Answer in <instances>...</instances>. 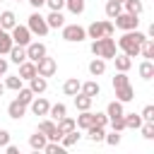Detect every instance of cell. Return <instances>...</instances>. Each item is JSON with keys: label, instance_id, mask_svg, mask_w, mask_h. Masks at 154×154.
<instances>
[{"label": "cell", "instance_id": "23", "mask_svg": "<svg viewBox=\"0 0 154 154\" xmlns=\"http://www.w3.org/2000/svg\"><path fill=\"white\" fill-rule=\"evenodd\" d=\"M123 120H125V130H140V125L144 123L140 113H123Z\"/></svg>", "mask_w": 154, "mask_h": 154}, {"label": "cell", "instance_id": "5", "mask_svg": "<svg viewBox=\"0 0 154 154\" xmlns=\"http://www.w3.org/2000/svg\"><path fill=\"white\" fill-rule=\"evenodd\" d=\"M111 22H113V26H118L120 31H132V29H137V26H140L137 14H130V12H120V14H118V17H113Z\"/></svg>", "mask_w": 154, "mask_h": 154}, {"label": "cell", "instance_id": "37", "mask_svg": "<svg viewBox=\"0 0 154 154\" xmlns=\"http://www.w3.org/2000/svg\"><path fill=\"white\" fill-rule=\"evenodd\" d=\"M22 82H24V79H22L19 75H5V82H2V84H5V89L17 91V89H22Z\"/></svg>", "mask_w": 154, "mask_h": 154}, {"label": "cell", "instance_id": "35", "mask_svg": "<svg viewBox=\"0 0 154 154\" xmlns=\"http://www.w3.org/2000/svg\"><path fill=\"white\" fill-rule=\"evenodd\" d=\"M65 7L70 10V14H82L84 12V7H87V0H65Z\"/></svg>", "mask_w": 154, "mask_h": 154}, {"label": "cell", "instance_id": "53", "mask_svg": "<svg viewBox=\"0 0 154 154\" xmlns=\"http://www.w3.org/2000/svg\"><path fill=\"white\" fill-rule=\"evenodd\" d=\"M0 2H2V0H0Z\"/></svg>", "mask_w": 154, "mask_h": 154}, {"label": "cell", "instance_id": "24", "mask_svg": "<svg viewBox=\"0 0 154 154\" xmlns=\"http://www.w3.org/2000/svg\"><path fill=\"white\" fill-rule=\"evenodd\" d=\"M14 24H17V14H14L12 10H5V12H0V26H2L5 31H10Z\"/></svg>", "mask_w": 154, "mask_h": 154}, {"label": "cell", "instance_id": "48", "mask_svg": "<svg viewBox=\"0 0 154 154\" xmlns=\"http://www.w3.org/2000/svg\"><path fill=\"white\" fill-rule=\"evenodd\" d=\"M26 2H29V5L34 7V10H41V7L46 5V0H26Z\"/></svg>", "mask_w": 154, "mask_h": 154}, {"label": "cell", "instance_id": "21", "mask_svg": "<svg viewBox=\"0 0 154 154\" xmlns=\"http://www.w3.org/2000/svg\"><path fill=\"white\" fill-rule=\"evenodd\" d=\"M72 99H75V108H77V111H89V108H91V101H94L91 96H87V94H82V91H77Z\"/></svg>", "mask_w": 154, "mask_h": 154}, {"label": "cell", "instance_id": "50", "mask_svg": "<svg viewBox=\"0 0 154 154\" xmlns=\"http://www.w3.org/2000/svg\"><path fill=\"white\" fill-rule=\"evenodd\" d=\"M2 94H5V84L0 82V96H2Z\"/></svg>", "mask_w": 154, "mask_h": 154}, {"label": "cell", "instance_id": "30", "mask_svg": "<svg viewBox=\"0 0 154 154\" xmlns=\"http://www.w3.org/2000/svg\"><path fill=\"white\" fill-rule=\"evenodd\" d=\"M140 55H142V58H147V60H152V58H154V38H149V36H147V38L142 41V46H140Z\"/></svg>", "mask_w": 154, "mask_h": 154}, {"label": "cell", "instance_id": "22", "mask_svg": "<svg viewBox=\"0 0 154 154\" xmlns=\"http://www.w3.org/2000/svg\"><path fill=\"white\" fill-rule=\"evenodd\" d=\"M75 123H77V130H87L89 125H94V113L91 111H79Z\"/></svg>", "mask_w": 154, "mask_h": 154}, {"label": "cell", "instance_id": "26", "mask_svg": "<svg viewBox=\"0 0 154 154\" xmlns=\"http://www.w3.org/2000/svg\"><path fill=\"white\" fill-rule=\"evenodd\" d=\"M46 24H48V29H60V26L65 24V17H63V12H55V10H51V14L46 17Z\"/></svg>", "mask_w": 154, "mask_h": 154}, {"label": "cell", "instance_id": "28", "mask_svg": "<svg viewBox=\"0 0 154 154\" xmlns=\"http://www.w3.org/2000/svg\"><path fill=\"white\" fill-rule=\"evenodd\" d=\"M79 84H82V82H79L77 77L65 79V82H63V94H65V96H75V94L79 91Z\"/></svg>", "mask_w": 154, "mask_h": 154}, {"label": "cell", "instance_id": "17", "mask_svg": "<svg viewBox=\"0 0 154 154\" xmlns=\"http://www.w3.org/2000/svg\"><path fill=\"white\" fill-rule=\"evenodd\" d=\"M46 142H48V137L41 132V130H36L31 137H29V147L34 149V152H43V147H46Z\"/></svg>", "mask_w": 154, "mask_h": 154}, {"label": "cell", "instance_id": "31", "mask_svg": "<svg viewBox=\"0 0 154 154\" xmlns=\"http://www.w3.org/2000/svg\"><path fill=\"white\" fill-rule=\"evenodd\" d=\"M137 72H140L142 79H152V77H154V63L144 58V60L140 63V70H137Z\"/></svg>", "mask_w": 154, "mask_h": 154}, {"label": "cell", "instance_id": "18", "mask_svg": "<svg viewBox=\"0 0 154 154\" xmlns=\"http://www.w3.org/2000/svg\"><path fill=\"white\" fill-rule=\"evenodd\" d=\"M7 55H10V60H12L14 65H19V63H24V60H26V48H24V46H19V43H14V46L10 48V53H7Z\"/></svg>", "mask_w": 154, "mask_h": 154}, {"label": "cell", "instance_id": "46", "mask_svg": "<svg viewBox=\"0 0 154 154\" xmlns=\"http://www.w3.org/2000/svg\"><path fill=\"white\" fill-rule=\"evenodd\" d=\"M46 5H48L51 10H55V12H63V7H65V0H46Z\"/></svg>", "mask_w": 154, "mask_h": 154}, {"label": "cell", "instance_id": "9", "mask_svg": "<svg viewBox=\"0 0 154 154\" xmlns=\"http://www.w3.org/2000/svg\"><path fill=\"white\" fill-rule=\"evenodd\" d=\"M38 130H41L51 142H60V137H63V135L58 132V128H55V120H53V118H43V120L38 123Z\"/></svg>", "mask_w": 154, "mask_h": 154}, {"label": "cell", "instance_id": "4", "mask_svg": "<svg viewBox=\"0 0 154 154\" xmlns=\"http://www.w3.org/2000/svg\"><path fill=\"white\" fill-rule=\"evenodd\" d=\"M60 29H63V38L67 43H79V41L87 38V29L79 26V24H63Z\"/></svg>", "mask_w": 154, "mask_h": 154}, {"label": "cell", "instance_id": "32", "mask_svg": "<svg viewBox=\"0 0 154 154\" xmlns=\"http://www.w3.org/2000/svg\"><path fill=\"white\" fill-rule=\"evenodd\" d=\"M125 113V108H123V103L116 99V101H111L108 106H106V116H108V120L111 118H118V116H123Z\"/></svg>", "mask_w": 154, "mask_h": 154}, {"label": "cell", "instance_id": "42", "mask_svg": "<svg viewBox=\"0 0 154 154\" xmlns=\"http://www.w3.org/2000/svg\"><path fill=\"white\" fill-rule=\"evenodd\" d=\"M123 84H130V77H128V72H118V75L113 77V89H116V87H123Z\"/></svg>", "mask_w": 154, "mask_h": 154}, {"label": "cell", "instance_id": "13", "mask_svg": "<svg viewBox=\"0 0 154 154\" xmlns=\"http://www.w3.org/2000/svg\"><path fill=\"white\" fill-rule=\"evenodd\" d=\"M29 89H31L34 94H43V91L48 89V77H41V75H34V77L29 79Z\"/></svg>", "mask_w": 154, "mask_h": 154}, {"label": "cell", "instance_id": "41", "mask_svg": "<svg viewBox=\"0 0 154 154\" xmlns=\"http://www.w3.org/2000/svg\"><path fill=\"white\" fill-rule=\"evenodd\" d=\"M103 142H106V144H111V147H118V144H120V132H118V130H113V132L103 135Z\"/></svg>", "mask_w": 154, "mask_h": 154}, {"label": "cell", "instance_id": "45", "mask_svg": "<svg viewBox=\"0 0 154 154\" xmlns=\"http://www.w3.org/2000/svg\"><path fill=\"white\" fill-rule=\"evenodd\" d=\"M94 125H99V128H106V125H108V116L96 111V113H94Z\"/></svg>", "mask_w": 154, "mask_h": 154}, {"label": "cell", "instance_id": "38", "mask_svg": "<svg viewBox=\"0 0 154 154\" xmlns=\"http://www.w3.org/2000/svg\"><path fill=\"white\" fill-rule=\"evenodd\" d=\"M34 96H36V94H34V91H31L29 87H22V89H17V101H22L24 106H29Z\"/></svg>", "mask_w": 154, "mask_h": 154}, {"label": "cell", "instance_id": "47", "mask_svg": "<svg viewBox=\"0 0 154 154\" xmlns=\"http://www.w3.org/2000/svg\"><path fill=\"white\" fill-rule=\"evenodd\" d=\"M7 142H10V132H7V130H2V128H0V147H5V144H7Z\"/></svg>", "mask_w": 154, "mask_h": 154}, {"label": "cell", "instance_id": "12", "mask_svg": "<svg viewBox=\"0 0 154 154\" xmlns=\"http://www.w3.org/2000/svg\"><path fill=\"white\" fill-rule=\"evenodd\" d=\"M7 116H10L12 120H19V118H24V116H26V106H24L22 101H17V99H14V101H10V103H7Z\"/></svg>", "mask_w": 154, "mask_h": 154}, {"label": "cell", "instance_id": "34", "mask_svg": "<svg viewBox=\"0 0 154 154\" xmlns=\"http://www.w3.org/2000/svg\"><path fill=\"white\" fill-rule=\"evenodd\" d=\"M12 46H14V41H12V36H10V34H7L5 29H2V31H0V55H7Z\"/></svg>", "mask_w": 154, "mask_h": 154}, {"label": "cell", "instance_id": "7", "mask_svg": "<svg viewBox=\"0 0 154 154\" xmlns=\"http://www.w3.org/2000/svg\"><path fill=\"white\" fill-rule=\"evenodd\" d=\"M55 72H58V63H55L53 58L43 55L41 60H36V75H41V77H53Z\"/></svg>", "mask_w": 154, "mask_h": 154}, {"label": "cell", "instance_id": "39", "mask_svg": "<svg viewBox=\"0 0 154 154\" xmlns=\"http://www.w3.org/2000/svg\"><path fill=\"white\" fill-rule=\"evenodd\" d=\"M67 113V108H65V103H53L51 108H48V116L53 118V120H58V118H63Z\"/></svg>", "mask_w": 154, "mask_h": 154}, {"label": "cell", "instance_id": "11", "mask_svg": "<svg viewBox=\"0 0 154 154\" xmlns=\"http://www.w3.org/2000/svg\"><path fill=\"white\" fill-rule=\"evenodd\" d=\"M26 108H31V113H34V116H48L51 103H48V99H43V96H38V94H36Z\"/></svg>", "mask_w": 154, "mask_h": 154}, {"label": "cell", "instance_id": "6", "mask_svg": "<svg viewBox=\"0 0 154 154\" xmlns=\"http://www.w3.org/2000/svg\"><path fill=\"white\" fill-rule=\"evenodd\" d=\"M26 26H29V31H31V34H36V36H46V34L51 31V29H48V24H46V17H43L41 12H31V14H29Z\"/></svg>", "mask_w": 154, "mask_h": 154}, {"label": "cell", "instance_id": "14", "mask_svg": "<svg viewBox=\"0 0 154 154\" xmlns=\"http://www.w3.org/2000/svg\"><path fill=\"white\" fill-rule=\"evenodd\" d=\"M116 99H118L120 103H128V101H132V99H135V89H132V84L116 87Z\"/></svg>", "mask_w": 154, "mask_h": 154}, {"label": "cell", "instance_id": "19", "mask_svg": "<svg viewBox=\"0 0 154 154\" xmlns=\"http://www.w3.org/2000/svg\"><path fill=\"white\" fill-rule=\"evenodd\" d=\"M113 63H116V70H118V72H128V70L132 67V58L125 55V53H120V55L116 53V55H113Z\"/></svg>", "mask_w": 154, "mask_h": 154}, {"label": "cell", "instance_id": "27", "mask_svg": "<svg viewBox=\"0 0 154 154\" xmlns=\"http://www.w3.org/2000/svg\"><path fill=\"white\" fill-rule=\"evenodd\" d=\"M106 72V60L103 58H94L91 63H89V75L91 77H101Z\"/></svg>", "mask_w": 154, "mask_h": 154}, {"label": "cell", "instance_id": "52", "mask_svg": "<svg viewBox=\"0 0 154 154\" xmlns=\"http://www.w3.org/2000/svg\"><path fill=\"white\" fill-rule=\"evenodd\" d=\"M0 31H2V26H0Z\"/></svg>", "mask_w": 154, "mask_h": 154}, {"label": "cell", "instance_id": "15", "mask_svg": "<svg viewBox=\"0 0 154 154\" xmlns=\"http://www.w3.org/2000/svg\"><path fill=\"white\" fill-rule=\"evenodd\" d=\"M79 91L94 99V96H99V94H101V84H99L96 79H89V82H82V84H79Z\"/></svg>", "mask_w": 154, "mask_h": 154}, {"label": "cell", "instance_id": "33", "mask_svg": "<svg viewBox=\"0 0 154 154\" xmlns=\"http://www.w3.org/2000/svg\"><path fill=\"white\" fill-rule=\"evenodd\" d=\"M103 135H106V128H99V125H89L87 128V137L91 142H103Z\"/></svg>", "mask_w": 154, "mask_h": 154}, {"label": "cell", "instance_id": "1", "mask_svg": "<svg viewBox=\"0 0 154 154\" xmlns=\"http://www.w3.org/2000/svg\"><path fill=\"white\" fill-rule=\"evenodd\" d=\"M144 38H147V34H142V31H137V29L125 31V34L118 38V48H120L125 55L135 58V55H140V46H142Z\"/></svg>", "mask_w": 154, "mask_h": 154}, {"label": "cell", "instance_id": "51", "mask_svg": "<svg viewBox=\"0 0 154 154\" xmlns=\"http://www.w3.org/2000/svg\"><path fill=\"white\" fill-rule=\"evenodd\" d=\"M116 2H120V5H123V0H116Z\"/></svg>", "mask_w": 154, "mask_h": 154}, {"label": "cell", "instance_id": "36", "mask_svg": "<svg viewBox=\"0 0 154 154\" xmlns=\"http://www.w3.org/2000/svg\"><path fill=\"white\" fill-rule=\"evenodd\" d=\"M103 12H106V17H108V19H113V17H118V14L123 12V5H120V2H116V0H108V2H106V7H103Z\"/></svg>", "mask_w": 154, "mask_h": 154}, {"label": "cell", "instance_id": "8", "mask_svg": "<svg viewBox=\"0 0 154 154\" xmlns=\"http://www.w3.org/2000/svg\"><path fill=\"white\" fill-rule=\"evenodd\" d=\"M26 60H41L43 55H48V48H46V43H41V41H29L26 46Z\"/></svg>", "mask_w": 154, "mask_h": 154}, {"label": "cell", "instance_id": "3", "mask_svg": "<svg viewBox=\"0 0 154 154\" xmlns=\"http://www.w3.org/2000/svg\"><path fill=\"white\" fill-rule=\"evenodd\" d=\"M116 26L111 19H94L89 26H87V38H101V36H113Z\"/></svg>", "mask_w": 154, "mask_h": 154}, {"label": "cell", "instance_id": "29", "mask_svg": "<svg viewBox=\"0 0 154 154\" xmlns=\"http://www.w3.org/2000/svg\"><path fill=\"white\" fill-rule=\"evenodd\" d=\"M79 137H82V135H79L77 128H75V130H70V132H65V135L60 137V144H63L65 149H70V147H75V144L79 142Z\"/></svg>", "mask_w": 154, "mask_h": 154}, {"label": "cell", "instance_id": "44", "mask_svg": "<svg viewBox=\"0 0 154 154\" xmlns=\"http://www.w3.org/2000/svg\"><path fill=\"white\" fill-rule=\"evenodd\" d=\"M140 118H142V120H154V106H152V103H147V106L142 108Z\"/></svg>", "mask_w": 154, "mask_h": 154}, {"label": "cell", "instance_id": "43", "mask_svg": "<svg viewBox=\"0 0 154 154\" xmlns=\"http://www.w3.org/2000/svg\"><path fill=\"white\" fill-rule=\"evenodd\" d=\"M108 125H111L113 130H118V132H123V130H125V120H123V116H118V118H111V120H108Z\"/></svg>", "mask_w": 154, "mask_h": 154}, {"label": "cell", "instance_id": "49", "mask_svg": "<svg viewBox=\"0 0 154 154\" xmlns=\"http://www.w3.org/2000/svg\"><path fill=\"white\" fill-rule=\"evenodd\" d=\"M7 65H10V63H7L5 58H0V77H5V75H7Z\"/></svg>", "mask_w": 154, "mask_h": 154}, {"label": "cell", "instance_id": "25", "mask_svg": "<svg viewBox=\"0 0 154 154\" xmlns=\"http://www.w3.org/2000/svg\"><path fill=\"white\" fill-rule=\"evenodd\" d=\"M123 12H130V14H142L144 12V5L142 0H123Z\"/></svg>", "mask_w": 154, "mask_h": 154}, {"label": "cell", "instance_id": "16", "mask_svg": "<svg viewBox=\"0 0 154 154\" xmlns=\"http://www.w3.org/2000/svg\"><path fill=\"white\" fill-rule=\"evenodd\" d=\"M55 128H58V132H60V135H65V132L75 130V128H77V123H75V118H70V116L65 113L63 118H58V120H55Z\"/></svg>", "mask_w": 154, "mask_h": 154}, {"label": "cell", "instance_id": "54", "mask_svg": "<svg viewBox=\"0 0 154 154\" xmlns=\"http://www.w3.org/2000/svg\"><path fill=\"white\" fill-rule=\"evenodd\" d=\"M17 2H19V0H17Z\"/></svg>", "mask_w": 154, "mask_h": 154}, {"label": "cell", "instance_id": "10", "mask_svg": "<svg viewBox=\"0 0 154 154\" xmlns=\"http://www.w3.org/2000/svg\"><path fill=\"white\" fill-rule=\"evenodd\" d=\"M10 36H12V41L19 43V46H26V43L31 41V31H29V26H22V24H14V26L10 29Z\"/></svg>", "mask_w": 154, "mask_h": 154}, {"label": "cell", "instance_id": "40", "mask_svg": "<svg viewBox=\"0 0 154 154\" xmlns=\"http://www.w3.org/2000/svg\"><path fill=\"white\" fill-rule=\"evenodd\" d=\"M43 152H46V154H63V152H65V147H63V144H58V142H51V140H48V142H46V147H43Z\"/></svg>", "mask_w": 154, "mask_h": 154}, {"label": "cell", "instance_id": "20", "mask_svg": "<svg viewBox=\"0 0 154 154\" xmlns=\"http://www.w3.org/2000/svg\"><path fill=\"white\" fill-rule=\"evenodd\" d=\"M34 75H36V63H34V60H24V63H19V77H22V79L29 82Z\"/></svg>", "mask_w": 154, "mask_h": 154}, {"label": "cell", "instance_id": "2", "mask_svg": "<svg viewBox=\"0 0 154 154\" xmlns=\"http://www.w3.org/2000/svg\"><path fill=\"white\" fill-rule=\"evenodd\" d=\"M91 53H94L96 58L113 60V55L118 53V51H116V38H113V36H101V38H94V41H91Z\"/></svg>", "mask_w": 154, "mask_h": 154}]
</instances>
